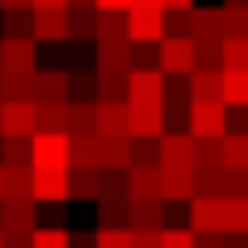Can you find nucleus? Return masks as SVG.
<instances>
[{"mask_svg":"<svg viewBox=\"0 0 248 248\" xmlns=\"http://www.w3.org/2000/svg\"><path fill=\"white\" fill-rule=\"evenodd\" d=\"M68 137L63 132H34V170H68Z\"/></svg>","mask_w":248,"mask_h":248,"instance_id":"nucleus-7","label":"nucleus"},{"mask_svg":"<svg viewBox=\"0 0 248 248\" xmlns=\"http://www.w3.org/2000/svg\"><path fill=\"white\" fill-rule=\"evenodd\" d=\"M97 102H127V73H97Z\"/></svg>","mask_w":248,"mask_h":248,"instance_id":"nucleus-35","label":"nucleus"},{"mask_svg":"<svg viewBox=\"0 0 248 248\" xmlns=\"http://www.w3.org/2000/svg\"><path fill=\"white\" fill-rule=\"evenodd\" d=\"M195 248H229L224 233H195Z\"/></svg>","mask_w":248,"mask_h":248,"instance_id":"nucleus-46","label":"nucleus"},{"mask_svg":"<svg viewBox=\"0 0 248 248\" xmlns=\"http://www.w3.org/2000/svg\"><path fill=\"white\" fill-rule=\"evenodd\" d=\"M97 137H127V102H97Z\"/></svg>","mask_w":248,"mask_h":248,"instance_id":"nucleus-23","label":"nucleus"},{"mask_svg":"<svg viewBox=\"0 0 248 248\" xmlns=\"http://www.w3.org/2000/svg\"><path fill=\"white\" fill-rule=\"evenodd\" d=\"M34 248H68V224H49V229H34Z\"/></svg>","mask_w":248,"mask_h":248,"instance_id":"nucleus-42","label":"nucleus"},{"mask_svg":"<svg viewBox=\"0 0 248 248\" xmlns=\"http://www.w3.org/2000/svg\"><path fill=\"white\" fill-rule=\"evenodd\" d=\"M156 68L166 78H190L195 73V44L190 39H161L156 44Z\"/></svg>","mask_w":248,"mask_h":248,"instance_id":"nucleus-4","label":"nucleus"},{"mask_svg":"<svg viewBox=\"0 0 248 248\" xmlns=\"http://www.w3.org/2000/svg\"><path fill=\"white\" fill-rule=\"evenodd\" d=\"M68 102V68H39L34 73V107Z\"/></svg>","mask_w":248,"mask_h":248,"instance_id":"nucleus-13","label":"nucleus"},{"mask_svg":"<svg viewBox=\"0 0 248 248\" xmlns=\"http://www.w3.org/2000/svg\"><path fill=\"white\" fill-rule=\"evenodd\" d=\"M195 39H224V5H195Z\"/></svg>","mask_w":248,"mask_h":248,"instance_id":"nucleus-22","label":"nucleus"},{"mask_svg":"<svg viewBox=\"0 0 248 248\" xmlns=\"http://www.w3.org/2000/svg\"><path fill=\"white\" fill-rule=\"evenodd\" d=\"M166 39V10H127V44L156 49Z\"/></svg>","mask_w":248,"mask_h":248,"instance_id":"nucleus-3","label":"nucleus"},{"mask_svg":"<svg viewBox=\"0 0 248 248\" xmlns=\"http://www.w3.org/2000/svg\"><path fill=\"white\" fill-rule=\"evenodd\" d=\"M0 248H5V229H0Z\"/></svg>","mask_w":248,"mask_h":248,"instance_id":"nucleus-55","label":"nucleus"},{"mask_svg":"<svg viewBox=\"0 0 248 248\" xmlns=\"http://www.w3.org/2000/svg\"><path fill=\"white\" fill-rule=\"evenodd\" d=\"M97 39V10H68V44Z\"/></svg>","mask_w":248,"mask_h":248,"instance_id":"nucleus-28","label":"nucleus"},{"mask_svg":"<svg viewBox=\"0 0 248 248\" xmlns=\"http://www.w3.org/2000/svg\"><path fill=\"white\" fill-rule=\"evenodd\" d=\"M224 233H248V200H224Z\"/></svg>","mask_w":248,"mask_h":248,"instance_id":"nucleus-37","label":"nucleus"},{"mask_svg":"<svg viewBox=\"0 0 248 248\" xmlns=\"http://www.w3.org/2000/svg\"><path fill=\"white\" fill-rule=\"evenodd\" d=\"M195 166V137L190 132H166L161 137V170H190Z\"/></svg>","mask_w":248,"mask_h":248,"instance_id":"nucleus-10","label":"nucleus"},{"mask_svg":"<svg viewBox=\"0 0 248 248\" xmlns=\"http://www.w3.org/2000/svg\"><path fill=\"white\" fill-rule=\"evenodd\" d=\"M224 166L229 170H248V132H229L224 137Z\"/></svg>","mask_w":248,"mask_h":248,"instance_id":"nucleus-34","label":"nucleus"},{"mask_svg":"<svg viewBox=\"0 0 248 248\" xmlns=\"http://www.w3.org/2000/svg\"><path fill=\"white\" fill-rule=\"evenodd\" d=\"M195 200V170H161V204H190Z\"/></svg>","mask_w":248,"mask_h":248,"instance_id":"nucleus-19","label":"nucleus"},{"mask_svg":"<svg viewBox=\"0 0 248 248\" xmlns=\"http://www.w3.org/2000/svg\"><path fill=\"white\" fill-rule=\"evenodd\" d=\"M0 73H39V44L34 39H0Z\"/></svg>","mask_w":248,"mask_h":248,"instance_id":"nucleus-5","label":"nucleus"},{"mask_svg":"<svg viewBox=\"0 0 248 248\" xmlns=\"http://www.w3.org/2000/svg\"><path fill=\"white\" fill-rule=\"evenodd\" d=\"M224 73H248V39H224Z\"/></svg>","mask_w":248,"mask_h":248,"instance_id":"nucleus-36","label":"nucleus"},{"mask_svg":"<svg viewBox=\"0 0 248 248\" xmlns=\"http://www.w3.org/2000/svg\"><path fill=\"white\" fill-rule=\"evenodd\" d=\"M166 10H195V0H166Z\"/></svg>","mask_w":248,"mask_h":248,"instance_id":"nucleus-52","label":"nucleus"},{"mask_svg":"<svg viewBox=\"0 0 248 248\" xmlns=\"http://www.w3.org/2000/svg\"><path fill=\"white\" fill-rule=\"evenodd\" d=\"M102 39H127V15L97 10V39H93V44H102Z\"/></svg>","mask_w":248,"mask_h":248,"instance_id":"nucleus-39","label":"nucleus"},{"mask_svg":"<svg viewBox=\"0 0 248 248\" xmlns=\"http://www.w3.org/2000/svg\"><path fill=\"white\" fill-rule=\"evenodd\" d=\"M127 166H161V141L127 137Z\"/></svg>","mask_w":248,"mask_h":248,"instance_id":"nucleus-33","label":"nucleus"},{"mask_svg":"<svg viewBox=\"0 0 248 248\" xmlns=\"http://www.w3.org/2000/svg\"><path fill=\"white\" fill-rule=\"evenodd\" d=\"M0 229L5 233H34L39 229V204L34 200H0Z\"/></svg>","mask_w":248,"mask_h":248,"instance_id":"nucleus-9","label":"nucleus"},{"mask_svg":"<svg viewBox=\"0 0 248 248\" xmlns=\"http://www.w3.org/2000/svg\"><path fill=\"white\" fill-rule=\"evenodd\" d=\"M219 200H248V170H219V185H214Z\"/></svg>","mask_w":248,"mask_h":248,"instance_id":"nucleus-32","label":"nucleus"},{"mask_svg":"<svg viewBox=\"0 0 248 248\" xmlns=\"http://www.w3.org/2000/svg\"><path fill=\"white\" fill-rule=\"evenodd\" d=\"M224 107H248V73H224Z\"/></svg>","mask_w":248,"mask_h":248,"instance_id":"nucleus-38","label":"nucleus"},{"mask_svg":"<svg viewBox=\"0 0 248 248\" xmlns=\"http://www.w3.org/2000/svg\"><path fill=\"white\" fill-rule=\"evenodd\" d=\"M132 59H137V44H127V39L93 44V73H132Z\"/></svg>","mask_w":248,"mask_h":248,"instance_id":"nucleus-6","label":"nucleus"},{"mask_svg":"<svg viewBox=\"0 0 248 248\" xmlns=\"http://www.w3.org/2000/svg\"><path fill=\"white\" fill-rule=\"evenodd\" d=\"M190 229L195 233H224V200L219 195H195L190 200Z\"/></svg>","mask_w":248,"mask_h":248,"instance_id":"nucleus-11","label":"nucleus"},{"mask_svg":"<svg viewBox=\"0 0 248 248\" xmlns=\"http://www.w3.org/2000/svg\"><path fill=\"white\" fill-rule=\"evenodd\" d=\"M132 233V248H161V233H151V229H127Z\"/></svg>","mask_w":248,"mask_h":248,"instance_id":"nucleus-45","label":"nucleus"},{"mask_svg":"<svg viewBox=\"0 0 248 248\" xmlns=\"http://www.w3.org/2000/svg\"><path fill=\"white\" fill-rule=\"evenodd\" d=\"M127 209H132V200L127 195H107V200H97V229H127Z\"/></svg>","mask_w":248,"mask_h":248,"instance_id":"nucleus-25","label":"nucleus"},{"mask_svg":"<svg viewBox=\"0 0 248 248\" xmlns=\"http://www.w3.org/2000/svg\"><path fill=\"white\" fill-rule=\"evenodd\" d=\"M34 10H68V0H34Z\"/></svg>","mask_w":248,"mask_h":248,"instance_id":"nucleus-51","label":"nucleus"},{"mask_svg":"<svg viewBox=\"0 0 248 248\" xmlns=\"http://www.w3.org/2000/svg\"><path fill=\"white\" fill-rule=\"evenodd\" d=\"M166 39H195L190 10H166Z\"/></svg>","mask_w":248,"mask_h":248,"instance_id":"nucleus-40","label":"nucleus"},{"mask_svg":"<svg viewBox=\"0 0 248 248\" xmlns=\"http://www.w3.org/2000/svg\"><path fill=\"white\" fill-rule=\"evenodd\" d=\"M224 10H248V0H224Z\"/></svg>","mask_w":248,"mask_h":248,"instance_id":"nucleus-53","label":"nucleus"},{"mask_svg":"<svg viewBox=\"0 0 248 248\" xmlns=\"http://www.w3.org/2000/svg\"><path fill=\"white\" fill-rule=\"evenodd\" d=\"M68 200H102V170L93 166H68Z\"/></svg>","mask_w":248,"mask_h":248,"instance_id":"nucleus-18","label":"nucleus"},{"mask_svg":"<svg viewBox=\"0 0 248 248\" xmlns=\"http://www.w3.org/2000/svg\"><path fill=\"white\" fill-rule=\"evenodd\" d=\"M0 102H34V73H0Z\"/></svg>","mask_w":248,"mask_h":248,"instance_id":"nucleus-27","label":"nucleus"},{"mask_svg":"<svg viewBox=\"0 0 248 248\" xmlns=\"http://www.w3.org/2000/svg\"><path fill=\"white\" fill-rule=\"evenodd\" d=\"M93 243L97 248H132V233L127 229H93Z\"/></svg>","mask_w":248,"mask_h":248,"instance_id":"nucleus-43","label":"nucleus"},{"mask_svg":"<svg viewBox=\"0 0 248 248\" xmlns=\"http://www.w3.org/2000/svg\"><path fill=\"white\" fill-rule=\"evenodd\" d=\"M190 44H195V68L224 73V39H190Z\"/></svg>","mask_w":248,"mask_h":248,"instance_id":"nucleus-31","label":"nucleus"},{"mask_svg":"<svg viewBox=\"0 0 248 248\" xmlns=\"http://www.w3.org/2000/svg\"><path fill=\"white\" fill-rule=\"evenodd\" d=\"M97 10H107V15H127L132 0H97Z\"/></svg>","mask_w":248,"mask_h":248,"instance_id":"nucleus-47","label":"nucleus"},{"mask_svg":"<svg viewBox=\"0 0 248 248\" xmlns=\"http://www.w3.org/2000/svg\"><path fill=\"white\" fill-rule=\"evenodd\" d=\"M185 132L195 141H224L229 137V107L224 102H195L185 117Z\"/></svg>","mask_w":248,"mask_h":248,"instance_id":"nucleus-1","label":"nucleus"},{"mask_svg":"<svg viewBox=\"0 0 248 248\" xmlns=\"http://www.w3.org/2000/svg\"><path fill=\"white\" fill-rule=\"evenodd\" d=\"M0 200H5V166H0Z\"/></svg>","mask_w":248,"mask_h":248,"instance_id":"nucleus-54","label":"nucleus"},{"mask_svg":"<svg viewBox=\"0 0 248 248\" xmlns=\"http://www.w3.org/2000/svg\"><path fill=\"white\" fill-rule=\"evenodd\" d=\"M224 39H248V10H224Z\"/></svg>","mask_w":248,"mask_h":248,"instance_id":"nucleus-44","label":"nucleus"},{"mask_svg":"<svg viewBox=\"0 0 248 248\" xmlns=\"http://www.w3.org/2000/svg\"><path fill=\"white\" fill-rule=\"evenodd\" d=\"M132 10H166V0H132Z\"/></svg>","mask_w":248,"mask_h":248,"instance_id":"nucleus-50","label":"nucleus"},{"mask_svg":"<svg viewBox=\"0 0 248 248\" xmlns=\"http://www.w3.org/2000/svg\"><path fill=\"white\" fill-rule=\"evenodd\" d=\"M0 39H34V10H5L0 15Z\"/></svg>","mask_w":248,"mask_h":248,"instance_id":"nucleus-26","label":"nucleus"},{"mask_svg":"<svg viewBox=\"0 0 248 248\" xmlns=\"http://www.w3.org/2000/svg\"><path fill=\"white\" fill-rule=\"evenodd\" d=\"M161 97H166V73L156 63L127 73V102L132 107H161Z\"/></svg>","mask_w":248,"mask_h":248,"instance_id":"nucleus-2","label":"nucleus"},{"mask_svg":"<svg viewBox=\"0 0 248 248\" xmlns=\"http://www.w3.org/2000/svg\"><path fill=\"white\" fill-rule=\"evenodd\" d=\"M68 200V170H34V204H63Z\"/></svg>","mask_w":248,"mask_h":248,"instance_id":"nucleus-17","label":"nucleus"},{"mask_svg":"<svg viewBox=\"0 0 248 248\" xmlns=\"http://www.w3.org/2000/svg\"><path fill=\"white\" fill-rule=\"evenodd\" d=\"M93 166L97 170H127V137H93Z\"/></svg>","mask_w":248,"mask_h":248,"instance_id":"nucleus-16","label":"nucleus"},{"mask_svg":"<svg viewBox=\"0 0 248 248\" xmlns=\"http://www.w3.org/2000/svg\"><path fill=\"white\" fill-rule=\"evenodd\" d=\"M0 10H34V0H0Z\"/></svg>","mask_w":248,"mask_h":248,"instance_id":"nucleus-49","label":"nucleus"},{"mask_svg":"<svg viewBox=\"0 0 248 248\" xmlns=\"http://www.w3.org/2000/svg\"><path fill=\"white\" fill-rule=\"evenodd\" d=\"M161 248H195V229H190V224H185V229H180V224H166V229H161Z\"/></svg>","mask_w":248,"mask_h":248,"instance_id":"nucleus-41","label":"nucleus"},{"mask_svg":"<svg viewBox=\"0 0 248 248\" xmlns=\"http://www.w3.org/2000/svg\"><path fill=\"white\" fill-rule=\"evenodd\" d=\"M127 229H151V233H161V229H166V204H161V200H132Z\"/></svg>","mask_w":248,"mask_h":248,"instance_id":"nucleus-21","label":"nucleus"},{"mask_svg":"<svg viewBox=\"0 0 248 248\" xmlns=\"http://www.w3.org/2000/svg\"><path fill=\"white\" fill-rule=\"evenodd\" d=\"M195 102H224V73L195 68V73H190V107H195Z\"/></svg>","mask_w":248,"mask_h":248,"instance_id":"nucleus-20","label":"nucleus"},{"mask_svg":"<svg viewBox=\"0 0 248 248\" xmlns=\"http://www.w3.org/2000/svg\"><path fill=\"white\" fill-rule=\"evenodd\" d=\"M5 248H34V233H5Z\"/></svg>","mask_w":248,"mask_h":248,"instance_id":"nucleus-48","label":"nucleus"},{"mask_svg":"<svg viewBox=\"0 0 248 248\" xmlns=\"http://www.w3.org/2000/svg\"><path fill=\"white\" fill-rule=\"evenodd\" d=\"M127 200H161V166H127Z\"/></svg>","mask_w":248,"mask_h":248,"instance_id":"nucleus-15","label":"nucleus"},{"mask_svg":"<svg viewBox=\"0 0 248 248\" xmlns=\"http://www.w3.org/2000/svg\"><path fill=\"white\" fill-rule=\"evenodd\" d=\"M39 122H34V102H0V137H20L34 141Z\"/></svg>","mask_w":248,"mask_h":248,"instance_id":"nucleus-8","label":"nucleus"},{"mask_svg":"<svg viewBox=\"0 0 248 248\" xmlns=\"http://www.w3.org/2000/svg\"><path fill=\"white\" fill-rule=\"evenodd\" d=\"M34 122H39V132H63V137H68V102H44V107H34Z\"/></svg>","mask_w":248,"mask_h":248,"instance_id":"nucleus-29","label":"nucleus"},{"mask_svg":"<svg viewBox=\"0 0 248 248\" xmlns=\"http://www.w3.org/2000/svg\"><path fill=\"white\" fill-rule=\"evenodd\" d=\"M68 137H97V102H68Z\"/></svg>","mask_w":248,"mask_h":248,"instance_id":"nucleus-24","label":"nucleus"},{"mask_svg":"<svg viewBox=\"0 0 248 248\" xmlns=\"http://www.w3.org/2000/svg\"><path fill=\"white\" fill-rule=\"evenodd\" d=\"M127 137L161 141V137H166V112H161V107H132V102H127Z\"/></svg>","mask_w":248,"mask_h":248,"instance_id":"nucleus-12","label":"nucleus"},{"mask_svg":"<svg viewBox=\"0 0 248 248\" xmlns=\"http://www.w3.org/2000/svg\"><path fill=\"white\" fill-rule=\"evenodd\" d=\"M0 166H34V141L0 137Z\"/></svg>","mask_w":248,"mask_h":248,"instance_id":"nucleus-30","label":"nucleus"},{"mask_svg":"<svg viewBox=\"0 0 248 248\" xmlns=\"http://www.w3.org/2000/svg\"><path fill=\"white\" fill-rule=\"evenodd\" d=\"M34 44H68V10H34Z\"/></svg>","mask_w":248,"mask_h":248,"instance_id":"nucleus-14","label":"nucleus"}]
</instances>
